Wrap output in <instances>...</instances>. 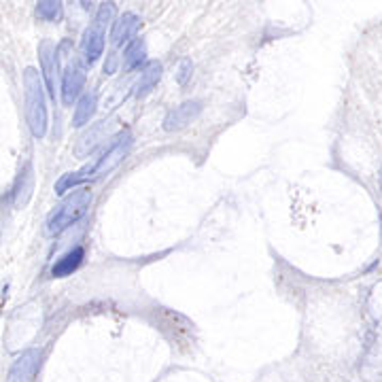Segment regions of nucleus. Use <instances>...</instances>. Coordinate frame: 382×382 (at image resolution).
I'll return each mask as SVG.
<instances>
[{
	"label": "nucleus",
	"mask_w": 382,
	"mask_h": 382,
	"mask_svg": "<svg viewBox=\"0 0 382 382\" xmlns=\"http://www.w3.org/2000/svg\"><path fill=\"white\" fill-rule=\"evenodd\" d=\"M23 107L32 136L43 138L47 134V92L36 68L23 70Z\"/></svg>",
	"instance_id": "nucleus-1"
},
{
	"label": "nucleus",
	"mask_w": 382,
	"mask_h": 382,
	"mask_svg": "<svg viewBox=\"0 0 382 382\" xmlns=\"http://www.w3.org/2000/svg\"><path fill=\"white\" fill-rule=\"evenodd\" d=\"M92 206V191L87 187H79L70 191L47 217V232L49 234H60L75 226Z\"/></svg>",
	"instance_id": "nucleus-2"
},
{
	"label": "nucleus",
	"mask_w": 382,
	"mask_h": 382,
	"mask_svg": "<svg viewBox=\"0 0 382 382\" xmlns=\"http://www.w3.org/2000/svg\"><path fill=\"white\" fill-rule=\"evenodd\" d=\"M113 15H115V4L113 2H102L94 21L90 23V28L83 32V38H81V53H83V60L87 64H94L100 60L102 51H105V34H107V26L113 21Z\"/></svg>",
	"instance_id": "nucleus-3"
},
{
	"label": "nucleus",
	"mask_w": 382,
	"mask_h": 382,
	"mask_svg": "<svg viewBox=\"0 0 382 382\" xmlns=\"http://www.w3.org/2000/svg\"><path fill=\"white\" fill-rule=\"evenodd\" d=\"M129 147H132V134H129V129H124V132H120V134L113 138V142L109 144V149H107L100 157H96V159L92 161V166H94V179H96V176H102V174H109L117 164H122V161L126 159Z\"/></svg>",
	"instance_id": "nucleus-4"
},
{
	"label": "nucleus",
	"mask_w": 382,
	"mask_h": 382,
	"mask_svg": "<svg viewBox=\"0 0 382 382\" xmlns=\"http://www.w3.org/2000/svg\"><path fill=\"white\" fill-rule=\"evenodd\" d=\"M41 366H43V351L30 349L13 361L6 374V382H34Z\"/></svg>",
	"instance_id": "nucleus-5"
},
{
	"label": "nucleus",
	"mask_w": 382,
	"mask_h": 382,
	"mask_svg": "<svg viewBox=\"0 0 382 382\" xmlns=\"http://www.w3.org/2000/svg\"><path fill=\"white\" fill-rule=\"evenodd\" d=\"M38 60H41V70H43V81L45 90L51 98H55V73H58V47L45 38L38 45Z\"/></svg>",
	"instance_id": "nucleus-6"
},
{
	"label": "nucleus",
	"mask_w": 382,
	"mask_h": 382,
	"mask_svg": "<svg viewBox=\"0 0 382 382\" xmlns=\"http://www.w3.org/2000/svg\"><path fill=\"white\" fill-rule=\"evenodd\" d=\"M85 85V66L79 62H73L66 66L64 75H62V102L66 107H70L83 92Z\"/></svg>",
	"instance_id": "nucleus-7"
},
{
	"label": "nucleus",
	"mask_w": 382,
	"mask_h": 382,
	"mask_svg": "<svg viewBox=\"0 0 382 382\" xmlns=\"http://www.w3.org/2000/svg\"><path fill=\"white\" fill-rule=\"evenodd\" d=\"M202 113V102L200 100H187L179 107H174L172 111H168V115L164 117V129L168 132H176L189 126L191 122H196Z\"/></svg>",
	"instance_id": "nucleus-8"
},
{
	"label": "nucleus",
	"mask_w": 382,
	"mask_h": 382,
	"mask_svg": "<svg viewBox=\"0 0 382 382\" xmlns=\"http://www.w3.org/2000/svg\"><path fill=\"white\" fill-rule=\"evenodd\" d=\"M111 127H113V122H98V124H94L87 132L81 134V138H79V142L75 147V153L79 157L92 153L102 140H107V136H111Z\"/></svg>",
	"instance_id": "nucleus-9"
},
{
	"label": "nucleus",
	"mask_w": 382,
	"mask_h": 382,
	"mask_svg": "<svg viewBox=\"0 0 382 382\" xmlns=\"http://www.w3.org/2000/svg\"><path fill=\"white\" fill-rule=\"evenodd\" d=\"M140 26V19L134 13H124L122 17H117L113 21V30H111V41L115 47H122L124 43H132V38L136 36Z\"/></svg>",
	"instance_id": "nucleus-10"
},
{
	"label": "nucleus",
	"mask_w": 382,
	"mask_h": 382,
	"mask_svg": "<svg viewBox=\"0 0 382 382\" xmlns=\"http://www.w3.org/2000/svg\"><path fill=\"white\" fill-rule=\"evenodd\" d=\"M161 73H164V68H161V64H159L157 60L147 62V64L142 66L140 79H138V83H136V96H138V98H144L147 94H151V92L155 90V85L159 83Z\"/></svg>",
	"instance_id": "nucleus-11"
},
{
	"label": "nucleus",
	"mask_w": 382,
	"mask_h": 382,
	"mask_svg": "<svg viewBox=\"0 0 382 382\" xmlns=\"http://www.w3.org/2000/svg\"><path fill=\"white\" fill-rule=\"evenodd\" d=\"M85 259V249L83 247H75L70 249L68 253H64L51 267V276L55 278H64V276H70L75 270H79V265L83 263Z\"/></svg>",
	"instance_id": "nucleus-12"
},
{
	"label": "nucleus",
	"mask_w": 382,
	"mask_h": 382,
	"mask_svg": "<svg viewBox=\"0 0 382 382\" xmlns=\"http://www.w3.org/2000/svg\"><path fill=\"white\" fill-rule=\"evenodd\" d=\"M98 109V94L96 92H87L79 98L77 107H75V113H73V126L83 127L85 124H90V120L94 117Z\"/></svg>",
	"instance_id": "nucleus-13"
},
{
	"label": "nucleus",
	"mask_w": 382,
	"mask_h": 382,
	"mask_svg": "<svg viewBox=\"0 0 382 382\" xmlns=\"http://www.w3.org/2000/svg\"><path fill=\"white\" fill-rule=\"evenodd\" d=\"M32 191H34V172H32V166H26L19 172L17 183H15V208H23Z\"/></svg>",
	"instance_id": "nucleus-14"
},
{
	"label": "nucleus",
	"mask_w": 382,
	"mask_h": 382,
	"mask_svg": "<svg viewBox=\"0 0 382 382\" xmlns=\"http://www.w3.org/2000/svg\"><path fill=\"white\" fill-rule=\"evenodd\" d=\"M144 64H147V45L142 38H134L132 43H127L124 51V70H134Z\"/></svg>",
	"instance_id": "nucleus-15"
},
{
	"label": "nucleus",
	"mask_w": 382,
	"mask_h": 382,
	"mask_svg": "<svg viewBox=\"0 0 382 382\" xmlns=\"http://www.w3.org/2000/svg\"><path fill=\"white\" fill-rule=\"evenodd\" d=\"M64 13V6L62 2H55V0H43L36 4V15L45 21H58Z\"/></svg>",
	"instance_id": "nucleus-16"
},
{
	"label": "nucleus",
	"mask_w": 382,
	"mask_h": 382,
	"mask_svg": "<svg viewBox=\"0 0 382 382\" xmlns=\"http://www.w3.org/2000/svg\"><path fill=\"white\" fill-rule=\"evenodd\" d=\"M191 60H183L181 64H179V75H176V81L179 83H185L189 77H191Z\"/></svg>",
	"instance_id": "nucleus-17"
}]
</instances>
